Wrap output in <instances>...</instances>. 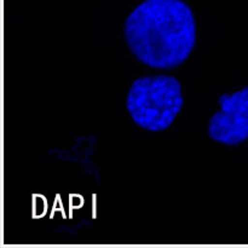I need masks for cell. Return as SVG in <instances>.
I'll use <instances>...</instances> for the list:
<instances>
[{
    "instance_id": "cell-3",
    "label": "cell",
    "mask_w": 248,
    "mask_h": 248,
    "mask_svg": "<svg viewBox=\"0 0 248 248\" xmlns=\"http://www.w3.org/2000/svg\"><path fill=\"white\" fill-rule=\"evenodd\" d=\"M205 135L217 148H237L248 143V84L215 94L205 116Z\"/></svg>"
},
{
    "instance_id": "cell-2",
    "label": "cell",
    "mask_w": 248,
    "mask_h": 248,
    "mask_svg": "<svg viewBox=\"0 0 248 248\" xmlns=\"http://www.w3.org/2000/svg\"><path fill=\"white\" fill-rule=\"evenodd\" d=\"M186 96L181 78L160 72L138 75L127 86L128 118L138 131L157 135L171 131L183 114Z\"/></svg>"
},
{
    "instance_id": "cell-1",
    "label": "cell",
    "mask_w": 248,
    "mask_h": 248,
    "mask_svg": "<svg viewBox=\"0 0 248 248\" xmlns=\"http://www.w3.org/2000/svg\"><path fill=\"white\" fill-rule=\"evenodd\" d=\"M116 44L130 60L157 72L188 64L200 46V21L186 0H140L114 26Z\"/></svg>"
}]
</instances>
